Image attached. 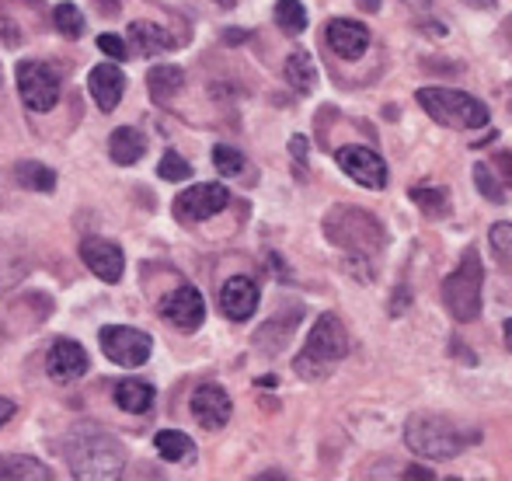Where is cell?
<instances>
[{"mask_svg":"<svg viewBox=\"0 0 512 481\" xmlns=\"http://www.w3.org/2000/svg\"><path fill=\"white\" fill-rule=\"evenodd\" d=\"M67 464L74 471V478H95L108 481L119 478L126 468V450L102 433L98 426H77L67 436Z\"/></svg>","mask_w":512,"mask_h":481,"instance_id":"cell-1","label":"cell"},{"mask_svg":"<svg viewBox=\"0 0 512 481\" xmlns=\"http://www.w3.org/2000/svg\"><path fill=\"white\" fill-rule=\"evenodd\" d=\"M349 356V332H345L338 314H321L317 325L310 328L304 349L293 360V370L304 380H324L338 363Z\"/></svg>","mask_w":512,"mask_h":481,"instance_id":"cell-2","label":"cell"},{"mask_svg":"<svg viewBox=\"0 0 512 481\" xmlns=\"http://www.w3.org/2000/svg\"><path fill=\"white\" fill-rule=\"evenodd\" d=\"M467 440H474V433H464L446 415H411L405 422L408 450L425 461H453L467 447Z\"/></svg>","mask_w":512,"mask_h":481,"instance_id":"cell-3","label":"cell"},{"mask_svg":"<svg viewBox=\"0 0 512 481\" xmlns=\"http://www.w3.org/2000/svg\"><path fill=\"white\" fill-rule=\"evenodd\" d=\"M418 105L425 116L436 119L439 126L450 129H481L488 126V105L481 98L467 95L457 88H422L418 91Z\"/></svg>","mask_w":512,"mask_h":481,"instance_id":"cell-4","label":"cell"},{"mask_svg":"<svg viewBox=\"0 0 512 481\" xmlns=\"http://www.w3.org/2000/svg\"><path fill=\"white\" fill-rule=\"evenodd\" d=\"M481 286H485V269H481V258L474 248H467L460 255V265L446 276L443 283V304L460 325L474 321L481 314Z\"/></svg>","mask_w":512,"mask_h":481,"instance_id":"cell-5","label":"cell"},{"mask_svg":"<svg viewBox=\"0 0 512 481\" xmlns=\"http://www.w3.org/2000/svg\"><path fill=\"white\" fill-rule=\"evenodd\" d=\"M18 95L32 112L56 109V102H60V74L39 60L18 63Z\"/></svg>","mask_w":512,"mask_h":481,"instance_id":"cell-6","label":"cell"},{"mask_svg":"<svg viewBox=\"0 0 512 481\" xmlns=\"http://www.w3.org/2000/svg\"><path fill=\"white\" fill-rule=\"evenodd\" d=\"M150 349H154V342H150V335L140 332V328H129V325L102 328V353L112 363L136 370V366H143L150 360Z\"/></svg>","mask_w":512,"mask_h":481,"instance_id":"cell-7","label":"cell"},{"mask_svg":"<svg viewBox=\"0 0 512 481\" xmlns=\"http://www.w3.org/2000/svg\"><path fill=\"white\" fill-rule=\"evenodd\" d=\"M230 203V192L227 185L220 182H203V185H192V189H185L182 196L175 199V217L182 220V224H203V220L216 217V213L223 210V206Z\"/></svg>","mask_w":512,"mask_h":481,"instance_id":"cell-8","label":"cell"},{"mask_svg":"<svg viewBox=\"0 0 512 481\" xmlns=\"http://www.w3.org/2000/svg\"><path fill=\"white\" fill-rule=\"evenodd\" d=\"M335 161H338V168H342L352 182L363 185V189H384V185H387V164H384V157H380L377 150L359 147V143H349V147L338 150Z\"/></svg>","mask_w":512,"mask_h":481,"instance_id":"cell-9","label":"cell"},{"mask_svg":"<svg viewBox=\"0 0 512 481\" xmlns=\"http://www.w3.org/2000/svg\"><path fill=\"white\" fill-rule=\"evenodd\" d=\"M161 318L171 321L182 332H196L199 325L206 321V300L196 286H178L175 293L161 300Z\"/></svg>","mask_w":512,"mask_h":481,"instance_id":"cell-10","label":"cell"},{"mask_svg":"<svg viewBox=\"0 0 512 481\" xmlns=\"http://www.w3.org/2000/svg\"><path fill=\"white\" fill-rule=\"evenodd\" d=\"M192 415H196V422L203 429H223L230 422V415H234V405H230V394L223 391L220 384H203L192 391V401H189Z\"/></svg>","mask_w":512,"mask_h":481,"instance_id":"cell-11","label":"cell"},{"mask_svg":"<svg viewBox=\"0 0 512 481\" xmlns=\"http://www.w3.org/2000/svg\"><path fill=\"white\" fill-rule=\"evenodd\" d=\"M81 258L91 272H95L102 283H119L122 269H126V255H122L119 244L108 238H84L81 241Z\"/></svg>","mask_w":512,"mask_h":481,"instance_id":"cell-12","label":"cell"},{"mask_svg":"<svg viewBox=\"0 0 512 481\" xmlns=\"http://www.w3.org/2000/svg\"><path fill=\"white\" fill-rule=\"evenodd\" d=\"M324 39H328L335 56H342V60H359V56L370 49V28L352 18H335V21H328V35H324Z\"/></svg>","mask_w":512,"mask_h":481,"instance_id":"cell-13","label":"cell"},{"mask_svg":"<svg viewBox=\"0 0 512 481\" xmlns=\"http://www.w3.org/2000/svg\"><path fill=\"white\" fill-rule=\"evenodd\" d=\"M220 311L230 321H248L258 311V283L248 276H230L220 290Z\"/></svg>","mask_w":512,"mask_h":481,"instance_id":"cell-14","label":"cell"},{"mask_svg":"<svg viewBox=\"0 0 512 481\" xmlns=\"http://www.w3.org/2000/svg\"><path fill=\"white\" fill-rule=\"evenodd\" d=\"M46 370H49V377L63 380V384H67V380H77L88 373V353H84L74 339H56L46 353Z\"/></svg>","mask_w":512,"mask_h":481,"instance_id":"cell-15","label":"cell"},{"mask_svg":"<svg viewBox=\"0 0 512 481\" xmlns=\"http://www.w3.org/2000/svg\"><path fill=\"white\" fill-rule=\"evenodd\" d=\"M88 91L91 98L98 102V109L112 112L115 105L122 102V95H126V77H122V70L115 67V60L108 63H98L95 70L88 74Z\"/></svg>","mask_w":512,"mask_h":481,"instance_id":"cell-16","label":"cell"},{"mask_svg":"<svg viewBox=\"0 0 512 481\" xmlns=\"http://www.w3.org/2000/svg\"><path fill=\"white\" fill-rule=\"evenodd\" d=\"M143 154H147V136H143L140 129L119 126L112 136H108V157H112L115 164H122V168L136 164Z\"/></svg>","mask_w":512,"mask_h":481,"instance_id":"cell-17","label":"cell"},{"mask_svg":"<svg viewBox=\"0 0 512 481\" xmlns=\"http://www.w3.org/2000/svg\"><path fill=\"white\" fill-rule=\"evenodd\" d=\"M129 42H133L136 56H154L175 46V39H171L164 28L150 25V21H133V25H129Z\"/></svg>","mask_w":512,"mask_h":481,"instance_id":"cell-18","label":"cell"},{"mask_svg":"<svg viewBox=\"0 0 512 481\" xmlns=\"http://www.w3.org/2000/svg\"><path fill=\"white\" fill-rule=\"evenodd\" d=\"M115 405L129 415H143L154 405V387L147 380H119L115 384Z\"/></svg>","mask_w":512,"mask_h":481,"instance_id":"cell-19","label":"cell"},{"mask_svg":"<svg viewBox=\"0 0 512 481\" xmlns=\"http://www.w3.org/2000/svg\"><path fill=\"white\" fill-rule=\"evenodd\" d=\"M182 84H185V74H182V67H175V63H161V67H154L147 74V91H150V98L154 102H171V98L182 91Z\"/></svg>","mask_w":512,"mask_h":481,"instance_id":"cell-20","label":"cell"},{"mask_svg":"<svg viewBox=\"0 0 512 481\" xmlns=\"http://www.w3.org/2000/svg\"><path fill=\"white\" fill-rule=\"evenodd\" d=\"M0 478L7 481H49L53 471L46 468L35 457H21V454H0Z\"/></svg>","mask_w":512,"mask_h":481,"instance_id":"cell-21","label":"cell"},{"mask_svg":"<svg viewBox=\"0 0 512 481\" xmlns=\"http://www.w3.org/2000/svg\"><path fill=\"white\" fill-rule=\"evenodd\" d=\"M286 81H290L293 91H300V95H310L317 84V67H314V56L307 53V49H293L290 56H286Z\"/></svg>","mask_w":512,"mask_h":481,"instance_id":"cell-22","label":"cell"},{"mask_svg":"<svg viewBox=\"0 0 512 481\" xmlns=\"http://www.w3.org/2000/svg\"><path fill=\"white\" fill-rule=\"evenodd\" d=\"M154 447H157V454H161L164 461H171V464H182V461H189V457L196 454L192 440L185 433H178V429H164V433H157Z\"/></svg>","mask_w":512,"mask_h":481,"instance_id":"cell-23","label":"cell"},{"mask_svg":"<svg viewBox=\"0 0 512 481\" xmlns=\"http://www.w3.org/2000/svg\"><path fill=\"white\" fill-rule=\"evenodd\" d=\"M14 178L32 192H53L56 189V171L46 168V164H39V161L18 164V168H14Z\"/></svg>","mask_w":512,"mask_h":481,"instance_id":"cell-24","label":"cell"},{"mask_svg":"<svg viewBox=\"0 0 512 481\" xmlns=\"http://www.w3.org/2000/svg\"><path fill=\"white\" fill-rule=\"evenodd\" d=\"M276 25L283 28L286 35H304L307 28V11L300 0H279L276 4Z\"/></svg>","mask_w":512,"mask_h":481,"instance_id":"cell-25","label":"cell"},{"mask_svg":"<svg viewBox=\"0 0 512 481\" xmlns=\"http://www.w3.org/2000/svg\"><path fill=\"white\" fill-rule=\"evenodd\" d=\"M53 25L63 39H81L84 35V18H81V11H77V4H70V0L53 7Z\"/></svg>","mask_w":512,"mask_h":481,"instance_id":"cell-26","label":"cell"},{"mask_svg":"<svg viewBox=\"0 0 512 481\" xmlns=\"http://www.w3.org/2000/svg\"><path fill=\"white\" fill-rule=\"evenodd\" d=\"M411 199H415V203L422 206V213H429V217H446V213H450V196H446V189H425V185H418V189H411Z\"/></svg>","mask_w":512,"mask_h":481,"instance_id":"cell-27","label":"cell"},{"mask_svg":"<svg viewBox=\"0 0 512 481\" xmlns=\"http://www.w3.org/2000/svg\"><path fill=\"white\" fill-rule=\"evenodd\" d=\"M157 175H161L164 182H189V178H192V164L185 161L178 150H168V154L161 157V164H157Z\"/></svg>","mask_w":512,"mask_h":481,"instance_id":"cell-28","label":"cell"},{"mask_svg":"<svg viewBox=\"0 0 512 481\" xmlns=\"http://www.w3.org/2000/svg\"><path fill=\"white\" fill-rule=\"evenodd\" d=\"M213 164H216V171H220V175L234 178V175H241V171H244V154H241V150H234V147H227V143H216V147H213Z\"/></svg>","mask_w":512,"mask_h":481,"instance_id":"cell-29","label":"cell"},{"mask_svg":"<svg viewBox=\"0 0 512 481\" xmlns=\"http://www.w3.org/2000/svg\"><path fill=\"white\" fill-rule=\"evenodd\" d=\"M474 182H478V189H481V196L485 199H492V203H506V189L499 185V178H495V171L488 168V164H474Z\"/></svg>","mask_w":512,"mask_h":481,"instance_id":"cell-30","label":"cell"},{"mask_svg":"<svg viewBox=\"0 0 512 481\" xmlns=\"http://www.w3.org/2000/svg\"><path fill=\"white\" fill-rule=\"evenodd\" d=\"M488 241H492L495 258H499L502 265H512V224H495Z\"/></svg>","mask_w":512,"mask_h":481,"instance_id":"cell-31","label":"cell"},{"mask_svg":"<svg viewBox=\"0 0 512 481\" xmlns=\"http://www.w3.org/2000/svg\"><path fill=\"white\" fill-rule=\"evenodd\" d=\"M98 49L108 56V60H115V63H122L129 56V46L119 39V35H112V32H105V35H98Z\"/></svg>","mask_w":512,"mask_h":481,"instance_id":"cell-32","label":"cell"},{"mask_svg":"<svg viewBox=\"0 0 512 481\" xmlns=\"http://www.w3.org/2000/svg\"><path fill=\"white\" fill-rule=\"evenodd\" d=\"M290 154L297 157L300 164L307 161V140H304V136H293V140H290Z\"/></svg>","mask_w":512,"mask_h":481,"instance_id":"cell-33","label":"cell"},{"mask_svg":"<svg viewBox=\"0 0 512 481\" xmlns=\"http://www.w3.org/2000/svg\"><path fill=\"white\" fill-rule=\"evenodd\" d=\"M14 412H18V408H14V401L0 398V426H7V422L14 419Z\"/></svg>","mask_w":512,"mask_h":481,"instance_id":"cell-34","label":"cell"},{"mask_svg":"<svg viewBox=\"0 0 512 481\" xmlns=\"http://www.w3.org/2000/svg\"><path fill=\"white\" fill-rule=\"evenodd\" d=\"M405 4L411 7V11H429V7H432V0H405Z\"/></svg>","mask_w":512,"mask_h":481,"instance_id":"cell-35","label":"cell"},{"mask_svg":"<svg viewBox=\"0 0 512 481\" xmlns=\"http://www.w3.org/2000/svg\"><path fill=\"white\" fill-rule=\"evenodd\" d=\"M405 478H432V471H425V468H408V471H405Z\"/></svg>","mask_w":512,"mask_h":481,"instance_id":"cell-36","label":"cell"},{"mask_svg":"<svg viewBox=\"0 0 512 481\" xmlns=\"http://www.w3.org/2000/svg\"><path fill=\"white\" fill-rule=\"evenodd\" d=\"M502 339H506V349L512 353V318L506 321V328H502Z\"/></svg>","mask_w":512,"mask_h":481,"instance_id":"cell-37","label":"cell"},{"mask_svg":"<svg viewBox=\"0 0 512 481\" xmlns=\"http://www.w3.org/2000/svg\"><path fill=\"white\" fill-rule=\"evenodd\" d=\"M98 7H102V11H105V7H108V11H119V0H98Z\"/></svg>","mask_w":512,"mask_h":481,"instance_id":"cell-38","label":"cell"},{"mask_svg":"<svg viewBox=\"0 0 512 481\" xmlns=\"http://www.w3.org/2000/svg\"><path fill=\"white\" fill-rule=\"evenodd\" d=\"M471 7H495V0H467Z\"/></svg>","mask_w":512,"mask_h":481,"instance_id":"cell-39","label":"cell"},{"mask_svg":"<svg viewBox=\"0 0 512 481\" xmlns=\"http://www.w3.org/2000/svg\"><path fill=\"white\" fill-rule=\"evenodd\" d=\"M216 4H220V7H234L237 0H216Z\"/></svg>","mask_w":512,"mask_h":481,"instance_id":"cell-40","label":"cell"}]
</instances>
